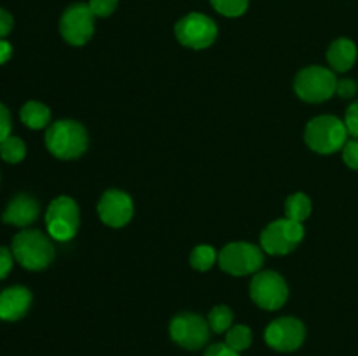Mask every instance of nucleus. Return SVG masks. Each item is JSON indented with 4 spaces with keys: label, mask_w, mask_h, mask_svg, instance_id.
<instances>
[{
    "label": "nucleus",
    "mask_w": 358,
    "mask_h": 356,
    "mask_svg": "<svg viewBox=\"0 0 358 356\" xmlns=\"http://www.w3.org/2000/svg\"><path fill=\"white\" fill-rule=\"evenodd\" d=\"M14 258L21 267L28 271H42L55 258V246L51 239L41 230L24 229L13 237Z\"/></svg>",
    "instance_id": "f257e3e1"
},
{
    "label": "nucleus",
    "mask_w": 358,
    "mask_h": 356,
    "mask_svg": "<svg viewBox=\"0 0 358 356\" xmlns=\"http://www.w3.org/2000/svg\"><path fill=\"white\" fill-rule=\"evenodd\" d=\"M45 147L58 159H76L86 152L87 133L77 121H56L45 131Z\"/></svg>",
    "instance_id": "f03ea898"
},
{
    "label": "nucleus",
    "mask_w": 358,
    "mask_h": 356,
    "mask_svg": "<svg viewBox=\"0 0 358 356\" xmlns=\"http://www.w3.org/2000/svg\"><path fill=\"white\" fill-rule=\"evenodd\" d=\"M308 147L318 154H334L343 150L348 142V129L345 121L334 115H320L310 121L304 133Z\"/></svg>",
    "instance_id": "7ed1b4c3"
},
{
    "label": "nucleus",
    "mask_w": 358,
    "mask_h": 356,
    "mask_svg": "<svg viewBox=\"0 0 358 356\" xmlns=\"http://www.w3.org/2000/svg\"><path fill=\"white\" fill-rule=\"evenodd\" d=\"M294 89L301 100L308 101V103H322L334 96L336 89H338V79L332 70L313 65L297 73Z\"/></svg>",
    "instance_id": "20e7f679"
},
{
    "label": "nucleus",
    "mask_w": 358,
    "mask_h": 356,
    "mask_svg": "<svg viewBox=\"0 0 358 356\" xmlns=\"http://www.w3.org/2000/svg\"><path fill=\"white\" fill-rule=\"evenodd\" d=\"M45 229L56 241L72 239L79 229V206L72 198L59 195L52 199L45 212Z\"/></svg>",
    "instance_id": "39448f33"
},
{
    "label": "nucleus",
    "mask_w": 358,
    "mask_h": 356,
    "mask_svg": "<svg viewBox=\"0 0 358 356\" xmlns=\"http://www.w3.org/2000/svg\"><path fill=\"white\" fill-rule=\"evenodd\" d=\"M264 253L259 246L250 243H229L219 253V265L222 271L233 276L254 274L262 267Z\"/></svg>",
    "instance_id": "423d86ee"
},
{
    "label": "nucleus",
    "mask_w": 358,
    "mask_h": 356,
    "mask_svg": "<svg viewBox=\"0 0 358 356\" xmlns=\"http://www.w3.org/2000/svg\"><path fill=\"white\" fill-rule=\"evenodd\" d=\"M303 223L282 218L269 223L261 234V248L269 255H287L303 241Z\"/></svg>",
    "instance_id": "0eeeda50"
},
{
    "label": "nucleus",
    "mask_w": 358,
    "mask_h": 356,
    "mask_svg": "<svg viewBox=\"0 0 358 356\" xmlns=\"http://www.w3.org/2000/svg\"><path fill=\"white\" fill-rule=\"evenodd\" d=\"M175 35L189 49H206L217 38V24L201 13H191L175 24Z\"/></svg>",
    "instance_id": "6e6552de"
},
{
    "label": "nucleus",
    "mask_w": 358,
    "mask_h": 356,
    "mask_svg": "<svg viewBox=\"0 0 358 356\" xmlns=\"http://www.w3.org/2000/svg\"><path fill=\"white\" fill-rule=\"evenodd\" d=\"M250 297L262 309L276 311L289 299V286L278 272L262 271L252 279Z\"/></svg>",
    "instance_id": "1a4fd4ad"
},
{
    "label": "nucleus",
    "mask_w": 358,
    "mask_h": 356,
    "mask_svg": "<svg viewBox=\"0 0 358 356\" xmlns=\"http://www.w3.org/2000/svg\"><path fill=\"white\" fill-rule=\"evenodd\" d=\"M170 335L178 346L196 351V349H201L208 342L210 325L199 314L182 313L171 320Z\"/></svg>",
    "instance_id": "9d476101"
},
{
    "label": "nucleus",
    "mask_w": 358,
    "mask_h": 356,
    "mask_svg": "<svg viewBox=\"0 0 358 356\" xmlns=\"http://www.w3.org/2000/svg\"><path fill=\"white\" fill-rule=\"evenodd\" d=\"M59 31L70 45H84L94 31V14L87 3H73L66 7L59 20Z\"/></svg>",
    "instance_id": "9b49d317"
},
{
    "label": "nucleus",
    "mask_w": 358,
    "mask_h": 356,
    "mask_svg": "<svg viewBox=\"0 0 358 356\" xmlns=\"http://www.w3.org/2000/svg\"><path fill=\"white\" fill-rule=\"evenodd\" d=\"M264 339L269 348L276 349V351H296L303 346L304 339H306V327L297 318H278V320L271 321L269 327L266 328Z\"/></svg>",
    "instance_id": "f8f14e48"
},
{
    "label": "nucleus",
    "mask_w": 358,
    "mask_h": 356,
    "mask_svg": "<svg viewBox=\"0 0 358 356\" xmlns=\"http://www.w3.org/2000/svg\"><path fill=\"white\" fill-rule=\"evenodd\" d=\"M98 215L100 220L108 227H122L131 220L133 201L126 192L110 188L101 195L98 202Z\"/></svg>",
    "instance_id": "ddd939ff"
},
{
    "label": "nucleus",
    "mask_w": 358,
    "mask_h": 356,
    "mask_svg": "<svg viewBox=\"0 0 358 356\" xmlns=\"http://www.w3.org/2000/svg\"><path fill=\"white\" fill-rule=\"evenodd\" d=\"M31 293L27 286H9L0 292V318L3 321H17L28 313Z\"/></svg>",
    "instance_id": "4468645a"
},
{
    "label": "nucleus",
    "mask_w": 358,
    "mask_h": 356,
    "mask_svg": "<svg viewBox=\"0 0 358 356\" xmlns=\"http://www.w3.org/2000/svg\"><path fill=\"white\" fill-rule=\"evenodd\" d=\"M38 213H41V206L37 199L28 194H17L7 205L2 220L14 227H28L37 220Z\"/></svg>",
    "instance_id": "2eb2a0df"
},
{
    "label": "nucleus",
    "mask_w": 358,
    "mask_h": 356,
    "mask_svg": "<svg viewBox=\"0 0 358 356\" xmlns=\"http://www.w3.org/2000/svg\"><path fill=\"white\" fill-rule=\"evenodd\" d=\"M327 61L334 72H348L357 61V45L350 38H338L327 51Z\"/></svg>",
    "instance_id": "dca6fc26"
},
{
    "label": "nucleus",
    "mask_w": 358,
    "mask_h": 356,
    "mask_svg": "<svg viewBox=\"0 0 358 356\" xmlns=\"http://www.w3.org/2000/svg\"><path fill=\"white\" fill-rule=\"evenodd\" d=\"M21 122L30 129H42L51 121V110L41 101H27L20 110Z\"/></svg>",
    "instance_id": "f3484780"
},
{
    "label": "nucleus",
    "mask_w": 358,
    "mask_h": 356,
    "mask_svg": "<svg viewBox=\"0 0 358 356\" xmlns=\"http://www.w3.org/2000/svg\"><path fill=\"white\" fill-rule=\"evenodd\" d=\"M310 213H311V201L306 194L297 192V194H292L289 199H287L285 215L289 220L303 223L304 220L310 216Z\"/></svg>",
    "instance_id": "a211bd4d"
},
{
    "label": "nucleus",
    "mask_w": 358,
    "mask_h": 356,
    "mask_svg": "<svg viewBox=\"0 0 358 356\" xmlns=\"http://www.w3.org/2000/svg\"><path fill=\"white\" fill-rule=\"evenodd\" d=\"M27 156V145L21 138L10 135L9 138L0 143V157L9 164H17Z\"/></svg>",
    "instance_id": "6ab92c4d"
},
{
    "label": "nucleus",
    "mask_w": 358,
    "mask_h": 356,
    "mask_svg": "<svg viewBox=\"0 0 358 356\" xmlns=\"http://www.w3.org/2000/svg\"><path fill=\"white\" fill-rule=\"evenodd\" d=\"M210 330L215 334H222L233 327V311L227 306H215L208 314Z\"/></svg>",
    "instance_id": "aec40b11"
},
{
    "label": "nucleus",
    "mask_w": 358,
    "mask_h": 356,
    "mask_svg": "<svg viewBox=\"0 0 358 356\" xmlns=\"http://www.w3.org/2000/svg\"><path fill=\"white\" fill-rule=\"evenodd\" d=\"M226 344L238 353L245 351L252 344L250 328L245 327V325H234V327H231L226 334Z\"/></svg>",
    "instance_id": "412c9836"
},
{
    "label": "nucleus",
    "mask_w": 358,
    "mask_h": 356,
    "mask_svg": "<svg viewBox=\"0 0 358 356\" xmlns=\"http://www.w3.org/2000/svg\"><path fill=\"white\" fill-rule=\"evenodd\" d=\"M217 262V253L213 250V246L210 244H199L192 250L191 253V265L196 269V271H208L212 269V265Z\"/></svg>",
    "instance_id": "4be33fe9"
},
{
    "label": "nucleus",
    "mask_w": 358,
    "mask_h": 356,
    "mask_svg": "<svg viewBox=\"0 0 358 356\" xmlns=\"http://www.w3.org/2000/svg\"><path fill=\"white\" fill-rule=\"evenodd\" d=\"M213 9L227 17H238L248 9V0H210Z\"/></svg>",
    "instance_id": "5701e85b"
},
{
    "label": "nucleus",
    "mask_w": 358,
    "mask_h": 356,
    "mask_svg": "<svg viewBox=\"0 0 358 356\" xmlns=\"http://www.w3.org/2000/svg\"><path fill=\"white\" fill-rule=\"evenodd\" d=\"M90 9L94 17H107L117 9V0H90Z\"/></svg>",
    "instance_id": "b1692460"
},
{
    "label": "nucleus",
    "mask_w": 358,
    "mask_h": 356,
    "mask_svg": "<svg viewBox=\"0 0 358 356\" xmlns=\"http://www.w3.org/2000/svg\"><path fill=\"white\" fill-rule=\"evenodd\" d=\"M343 161L352 170H358V138L348 140L343 147Z\"/></svg>",
    "instance_id": "393cba45"
},
{
    "label": "nucleus",
    "mask_w": 358,
    "mask_h": 356,
    "mask_svg": "<svg viewBox=\"0 0 358 356\" xmlns=\"http://www.w3.org/2000/svg\"><path fill=\"white\" fill-rule=\"evenodd\" d=\"M345 126H346V129H348L350 136L358 138V101L350 105L348 110H346Z\"/></svg>",
    "instance_id": "a878e982"
},
{
    "label": "nucleus",
    "mask_w": 358,
    "mask_h": 356,
    "mask_svg": "<svg viewBox=\"0 0 358 356\" xmlns=\"http://www.w3.org/2000/svg\"><path fill=\"white\" fill-rule=\"evenodd\" d=\"M14 262H16V258H14L13 250L6 246H0V279L9 276V272L13 271Z\"/></svg>",
    "instance_id": "bb28decb"
},
{
    "label": "nucleus",
    "mask_w": 358,
    "mask_h": 356,
    "mask_svg": "<svg viewBox=\"0 0 358 356\" xmlns=\"http://www.w3.org/2000/svg\"><path fill=\"white\" fill-rule=\"evenodd\" d=\"M13 131V119H10L9 108L3 103H0V143L7 140Z\"/></svg>",
    "instance_id": "cd10ccee"
},
{
    "label": "nucleus",
    "mask_w": 358,
    "mask_h": 356,
    "mask_svg": "<svg viewBox=\"0 0 358 356\" xmlns=\"http://www.w3.org/2000/svg\"><path fill=\"white\" fill-rule=\"evenodd\" d=\"M14 28V17L9 10L0 7V38H6L7 35L13 31Z\"/></svg>",
    "instance_id": "c85d7f7f"
},
{
    "label": "nucleus",
    "mask_w": 358,
    "mask_h": 356,
    "mask_svg": "<svg viewBox=\"0 0 358 356\" xmlns=\"http://www.w3.org/2000/svg\"><path fill=\"white\" fill-rule=\"evenodd\" d=\"M357 91H358V86H357L355 80H352V79L338 80V89H336V93H338L341 98L355 96Z\"/></svg>",
    "instance_id": "c756f323"
},
{
    "label": "nucleus",
    "mask_w": 358,
    "mask_h": 356,
    "mask_svg": "<svg viewBox=\"0 0 358 356\" xmlns=\"http://www.w3.org/2000/svg\"><path fill=\"white\" fill-rule=\"evenodd\" d=\"M205 356H240V353L231 349L229 346L224 342V344L210 346V348L205 351Z\"/></svg>",
    "instance_id": "7c9ffc66"
},
{
    "label": "nucleus",
    "mask_w": 358,
    "mask_h": 356,
    "mask_svg": "<svg viewBox=\"0 0 358 356\" xmlns=\"http://www.w3.org/2000/svg\"><path fill=\"white\" fill-rule=\"evenodd\" d=\"M10 56H13V45L6 38H0V65L9 61Z\"/></svg>",
    "instance_id": "2f4dec72"
},
{
    "label": "nucleus",
    "mask_w": 358,
    "mask_h": 356,
    "mask_svg": "<svg viewBox=\"0 0 358 356\" xmlns=\"http://www.w3.org/2000/svg\"><path fill=\"white\" fill-rule=\"evenodd\" d=\"M0 321H2V318H0Z\"/></svg>",
    "instance_id": "473e14b6"
}]
</instances>
